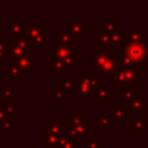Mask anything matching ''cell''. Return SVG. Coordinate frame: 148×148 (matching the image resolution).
I'll use <instances>...</instances> for the list:
<instances>
[{"label": "cell", "instance_id": "277c9868", "mask_svg": "<svg viewBox=\"0 0 148 148\" xmlns=\"http://www.w3.org/2000/svg\"><path fill=\"white\" fill-rule=\"evenodd\" d=\"M148 52V44L144 42H133L125 44V52L120 53V65L138 66L143 70Z\"/></svg>", "mask_w": 148, "mask_h": 148}, {"label": "cell", "instance_id": "ab89813d", "mask_svg": "<svg viewBox=\"0 0 148 148\" xmlns=\"http://www.w3.org/2000/svg\"><path fill=\"white\" fill-rule=\"evenodd\" d=\"M18 148H27V147H18Z\"/></svg>", "mask_w": 148, "mask_h": 148}, {"label": "cell", "instance_id": "8992f818", "mask_svg": "<svg viewBox=\"0 0 148 148\" xmlns=\"http://www.w3.org/2000/svg\"><path fill=\"white\" fill-rule=\"evenodd\" d=\"M48 25L47 23H25L23 35L30 47H48L47 43Z\"/></svg>", "mask_w": 148, "mask_h": 148}, {"label": "cell", "instance_id": "30bf717a", "mask_svg": "<svg viewBox=\"0 0 148 148\" xmlns=\"http://www.w3.org/2000/svg\"><path fill=\"white\" fill-rule=\"evenodd\" d=\"M47 69L53 73V75L59 79L64 78L65 74H66V70H65L62 61H60V60H57L55 57L52 47H47Z\"/></svg>", "mask_w": 148, "mask_h": 148}, {"label": "cell", "instance_id": "4316f807", "mask_svg": "<svg viewBox=\"0 0 148 148\" xmlns=\"http://www.w3.org/2000/svg\"><path fill=\"white\" fill-rule=\"evenodd\" d=\"M5 75L9 79H12V83H17L18 79L22 77V73H21V70L18 69L14 64L10 62V64H8L7 66H5Z\"/></svg>", "mask_w": 148, "mask_h": 148}, {"label": "cell", "instance_id": "4fadbf2b", "mask_svg": "<svg viewBox=\"0 0 148 148\" xmlns=\"http://www.w3.org/2000/svg\"><path fill=\"white\" fill-rule=\"evenodd\" d=\"M123 35H125L126 43H133V42H148V35L143 34L140 29H138L136 23H131L129 29H123Z\"/></svg>", "mask_w": 148, "mask_h": 148}, {"label": "cell", "instance_id": "cb8c5ba5", "mask_svg": "<svg viewBox=\"0 0 148 148\" xmlns=\"http://www.w3.org/2000/svg\"><path fill=\"white\" fill-rule=\"evenodd\" d=\"M0 100L4 101L5 104H10L13 103V83L12 82H8L4 87L0 88Z\"/></svg>", "mask_w": 148, "mask_h": 148}, {"label": "cell", "instance_id": "3957f363", "mask_svg": "<svg viewBox=\"0 0 148 148\" xmlns=\"http://www.w3.org/2000/svg\"><path fill=\"white\" fill-rule=\"evenodd\" d=\"M77 99L79 101H94L96 100V90L99 88L100 83L99 77L92 74L88 70H79L77 72Z\"/></svg>", "mask_w": 148, "mask_h": 148}, {"label": "cell", "instance_id": "74e56055", "mask_svg": "<svg viewBox=\"0 0 148 148\" xmlns=\"http://www.w3.org/2000/svg\"><path fill=\"white\" fill-rule=\"evenodd\" d=\"M27 148H39V147L36 146V143H35V142H31V143H30V146H29Z\"/></svg>", "mask_w": 148, "mask_h": 148}, {"label": "cell", "instance_id": "9c48e42d", "mask_svg": "<svg viewBox=\"0 0 148 148\" xmlns=\"http://www.w3.org/2000/svg\"><path fill=\"white\" fill-rule=\"evenodd\" d=\"M10 62L14 64L21 70L22 77H30L31 73H34L36 70V53L31 52V53L26 55L23 57L12 60Z\"/></svg>", "mask_w": 148, "mask_h": 148}, {"label": "cell", "instance_id": "44dd1931", "mask_svg": "<svg viewBox=\"0 0 148 148\" xmlns=\"http://www.w3.org/2000/svg\"><path fill=\"white\" fill-rule=\"evenodd\" d=\"M118 23L120 18L117 17H101L100 18V29L105 33H114L118 30Z\"/></svg>", "mask_w": 148, "mask_h": 148}, {"label": "cell", "instance_id": "484cf974", "mask_svg": "<svg viewBox=\"0 0 148 148\" xmlns=\"http://www.w3.org/2000/svg\"><path fill=\"white\" fill-rule=\"evenodd\" d=\"M7 49H8L7 35H0V66H7L8 62H9L7 56Z\"/></svg>", "mask_w": 148, "mask_h": 148}, {"label": "cell", "instance_id": "8fae6325", "mask_svg": "<svg viewBox=\"0 0 148 148\" xmlns=\"http://www.w3.org/2000/svg\"><path fill=\"white\" fill-rule=\"evenodd\" d=\"M95 51H107L113 52L112 47V39H110V34L103 31L101 29H96L95 30Z\"/></svg>", "mask_w": 148, "mask_h": 148}, {"label": "cell", "instance_id": "8d00e7d4", "mask_svg": "<svg viewBox=\"0 0 148 148\" xmlns=\"http://www.w3.org/2000/svg\"><path fill=\"white\" fill-rule=\"evenodd\" d=\"M142 117H144V118H146V121H147V122H148V107H147L146 112H144V113H143V114H142Z\"/></svg>", "mask_w": 148, "mask_h": 148}, {"label": "cell", "instance_id": "603a6c76", "mask_svg": "<svg viewBox=\"0 0 148 148\" xmlns=\"http://www.w3.org/2000/svg\"><path fill=\"white\" fill-rule=\"evenodd\" d=\"M136 86H131V87H125V88L118 90V99L121 101H123V104L129 103L130 100H133L136 96Z\"/></svg>", "mask_w": 148, "mask_h": 148}, {"label": "cell", "instance_id": "f1b7e54d", "mask_svg": "<svg viewBox=\"0 0 148 148\" xmlns=\"http://www.w3.org/2000/svg\"><path fill=\"white\" fill-rule=\"evenodd\" d=\"M59 139L57 136L51 135V134L47 133H42V147L43 148H51L53 146H57L59 144Z\"/></svg>", "mask_w": 148, "mask_h": 148}, {"label": "cell", "instance_id": "9a60e30c", "mask_svg": "<svg viewBox=\"0 0 148 148\" xmlns=\"http://www.w3.org/2000/svg\"><path fill=\"white\" fill-rule=\"evenodd\" d=\"M148 130V122L142 116H135L130 118V135L131 136H140L144 131Z\"/></svg>", "mask_w": 148, "mask_h": 148}, {"label": "cell", "instance_id": "7a4b0ae2", "mask_svg": "<svg viewBox=\"0 0 148 148\" xmlns=\"http://www.w3.org/2000/svg\"><path fill=\"white\" fill-rule=\"evenodd\" d=\"M65 135L75 143H83L90 133V120L84 117L83 112H72L65 118Z\"/></svg>", "mask_w": 148, "mask_h": 148}, {"label": "cell", "instance_id": "1f68e13d", "mask_svg": "<svg viewBox=\"0 0 148 148\" xmlns=\"http://www.w3.org/2000/svg\"><path fill=\"white\" fill-rule=\"evenodd\" d=\"M5 108H7L8 117H9L10 120H14V118L18 117V107L17 105L10 103V104H5Z\"/></svg>", "mask_w": 148, "mask_h": 148}, {"label": "cell", "instance_id": "2e32d148", "mask_svg": "<svg viewBox=\"0 0 148 148\" xmlns=\"http://www.w3.org/2000/svg\"><path fill=\"white\" fill-rule=\"evenodd\" d=\"M23 27H25V18L13 17L12 21L5 25V35L14 38V36L20 35L21 33H23Z\"/></svg>", "mask_w": 148, "mask_h": 148}, {"label": "cell", "instance_id": "f546056e", "mask_svg": "<svg viewBox=\"0 0 148 148\" xmlns=\"http://www.w3.org/2000/svg\"><path fill=\"white\" fill-rule=\"evenodd\" d=\"M82 146H83V148H101V136H87L83 140Z\"/></svg>", "mask_w": 148, "mask_h": 148}, {"label": "cell", "instance_id": "5bb4252c", "mask_svg": "<svg viewBox=\"0 0 148 148\" xmlns=\"http://www.w3.org/2000/svg\"><path fill=\"white\" fill-rule=\"evenodd\" d=\"M125 108H130L136 116H142L146 112L147 107H148V100L144 99V96L142 94H136V96L133 100H130L129 103L123 104Z\"/></svg>", "mask_w": 148, "mask_h": 148}, {"label": "cell", "instance_id": "d4e9b609", "mask_svg": "<svg viewBox=\"0 0 148 148\" xmlns=\"http://www.w3.org/2000/svg\"><path fill=\"white\" fill-rule=\"evenodd\" d=\"M72 42H74V39L66 29L60 30L59 34L53 36V43H61V44H65V46H72Z\"/></svg>", "mask_w": 148, "mask_h": 148}, {"label": "cell", "instance_id": "e0dca14e", "mask_svg": "<svg viewBox=\"0 0 148 148\" xmlns=\"http://www.w3.org/2000/svg\"><path fill=\"white\" fill-rule=\"evenodd\" d=\"M113 125L112 112H101L99 117L95 118V129L99 131H110Z\"/></svg>", "mask_w": 148, "mask_h": 148}, {"label": "cell", "instance_id": "ffe728a7", "mask_svg": "<svg viewBox=\"0 0 148 148\" xmlns=\"http://www.w3.org/2000/svg\"><path fill=\"white\" fill-rule=\"evenodd\" d=\"M112 118L114 125H122V123H125L126 120H130L131 114L129 110H126L123 105H118L112 110Z\"/></svg>", "mask_w": 148, "mask_h": 148}, {"label": "cell", "instance_id": "b9f144b4", "mask_svg": "<svg viewBox=\"0 0 148 148\" xmlns=\"http://www.w3.org/2000/svg\"><path fill=\"white\" fill-rule=\"evenodd\" d=\"M147 35H148V34H147Z\"/></svg>", "mask_w": 148, "mask_h": 148}, {"label": "cell", "instance_id": "6da1fadb", "mask_svg": "<svg viewBox=\"0 0 148 148\" xmlns=\"http://www.w3.org/2000/svg\"><path fill=\"white\" fill-rule=\"evenodd\" d=\"M120 68V53L117 52H91L88 53V72L97 75H107L114 78Z\"/></svg>", "mask_w": 148, "mask_h": 148}, {"label": "cell", "instance_id": "e575fe53", "mask_svg": "<svg viewBox=\"0 0 148 148\" xmlns=\"http://www.w3.org/2000/svg\"><path fill=\"white\" fill-rule=\"evenodd\" d=\"M8 113H7V108H5V105H0V123L3 122V121L8 120Z\"/></svg>", "mask_w": 148, "mask_h": 148}, {"label": "cell", "instance_id": "7402d4cb", "mask_svg": "<svg viewBox=\"0 0 148 148\" xmlns=\"http://www.w3.org/2000/svg\"><path fill=\"white\" fill-rule=\"evenodd\" d=\"M60 83H61V90L65 92V95H75L77 94V86H78V81L77 77H70V78H60Z\"/></svg>", "mask_w": 148, "mask_h": 148}, {"label": "cell", "instance_id": "4dcf8cb0", "mask_svg": "<svg viewBox=\"0 0 148 148\" xmlns=\"http://www.w3.org/2000/svg\"><path fill=\"white\" fill-rule=\"evenodd\" d=\"M78 143H75L74 140H72L70 138H68L66 135H62L60 136L59 139V146L60 148H78V146H77Z\"/></svg>", "mask_w": 148, "mask_h": 148}, {"label": "cell", "instance_id": "d590c367", "mask_svg": "<svg viewBox=\"0 0 148 148\" xmlns=\"http://www.w3.org/2000/svg\"><path fill=\"white\" fill-rule=\"evenodd\" d=\"M144 72L148 74V52H147V56H146V61H144V65H143V73Z\"/></svg>", "mask_w": 148, "mask_h": 148}, {"label": "cell", "instance_id": "60d3db41", "mask_svg": "<svg viewBox=\"0 0 148 148\" xmlns=\"http://www.w3.org/2000/svg\"><path fill=\"white\" fill-rule=\"evenodd\" d=\"M101 148H105V147H101Z\"/></svg>", "mask_w": 148, "mask_h": 148}, {"label": "cell", "instance_id": "d6a6232c", "mask_svg": "<svg viewBox=\"0 0 148 148\" xmlns=\"http://www.w3.org/2000/svg\"><path fill=\"white\" fill-rule=\"evenodd\" d=\"M65 97H66V95H65V92L61 90V87H56V88H53L52 99H53L55 101H64Z\"/></svg>", "mask_w": 148, "mask_h": 148}, {"label": "cell", "instance_id": "f35d334b", "mask_svg": "<svg viewBox=\"0 0 148 148\" xmlns=\"http://www.w3.org/2000/svg\"><path fill=\"white\" fill-rule=\"evenodd\" d=\"M51 148H60L59 146H53V147H51Z\"/></svg>", "mask_w": 148, "mask_h": 148}, {"label": "cell", "instance_id": "ac0fdd59", "mask_svg": "<svg viewBox=\"0 0 148 148\" xmlns=\"http://www.w3.org/2000/svg\"><path fill=\"white\" fill-rule=\"evenodd\" d=\"M96 99L99 100L101 107H107L108 103L113 100V88L108 86L105 82H101L99 88L96 90Z\"/></svg>", "mask_w": 148, "mask_h": 148}, {"label": "cell", "instance_id": "d6986e66", "mask_svg": "<svg viewBox=\"0 0 148 148\" xmlns=\"http://www.w3.org/2000/svg\"><path fill=\"white\" fill-rule=\"evenodd\" d=\"M62 64H64L66 73L78 72V70H77V66H78V48H77V47L72 46V49H70L69 55H68L66 59L62 61Z\"/></svg>", "mask_w": 148, "mask_h": 148}, {"label": "cell", "instance_id": "ba28073f", "mask_svg": "<svg viewBox=\"0 0 148 148\" xmlns=\"http://www.w3.org/2000/svg\"><path fill=\"white\" fill-rule=\"evenodd\" d=\"M65 29L73 36L74 42H82L84 36L90 34V25L84 22L82 17H73L65 25Z\"/></svg>", "mask_w": 148, "mask_h": 148}, {"label": "cell", "instance_id": "836d02e7", "mask_svg": "<svg viewBox=\"0 0 148 148\" xmlns=\"http://www.w3.org/2000/svg\"><path fill=\"white\" fill-rule=\"evenodd\" d=\"M0 129H1L3 131H8V130H12L13 129V122L10 118H8V120L3 121L1 123H0Z\"/></svg>", "mask_w": 148, "mask_h": 148}, {"label": "cell", "instance_id": "7c38bea8", "mask_svg": "<svg viewBox=\"0 0 148 148\" xmlns=\"http://www.w3.org/2000/svg\"><path fill=\"white\" fill-rule=\"evenodd\" d=\"M42 133H47L60 138L65 135V125L60 122L59 117H49L47 122L42 126Z\"/></svg>", "mask_w": 148, "mask_h": 148}, {"label": "cell", "instance_id": "52a82bcc", "mask_svg": "<svg viewBox=\"0 0 148 148\" xmlns=\"http://www.w3.org/2000/svg\"><path fill=\"white\" fill-rule=\"evenodd\" d=\"M29 53H31V47L29 44L27 39L23 35V33H21L20 35L14 36V38H12L10 42H8V49H7L8 61L20 59V57H23Z\"/></svg>", "mask_w": 148, "mask_h": 148}, {"label": "cell", "instance_id": "5b68a950", "mask_svg": "<svg viewBox=\"0 0 148 148\" xmlns=\"http://www.w3.org/2000/svg\"><path fill=\"white\" fill-rule=\"evenodd\" d=\"M143 81V70L138 66L131 65H120L117 73L114 75L112 88H125V87L138 86Z\"/></svg>", "mask_w": 148, "mask_h": 148}, {"label": "cell", "instance_id": "83f0119b", "mask_svg": "<svg viewBox=\"0 0 148 148\" xmlns=\"http://www.w3.org/2000/svg\"><path fill=\"white\" fill-rule=\"evenodd\" d=\"M110 39H112V47L113 48H121L123 47L125 48V35H123V30H117L114 33L110 34Z\"/></svg>", "mask_w": 148, "mask_h": 148}]
</instances>
